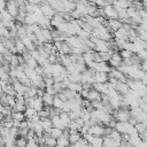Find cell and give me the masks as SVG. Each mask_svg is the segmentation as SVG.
<instances>
[{
	"label": "cell",
	"instance_id": "6da1fadb",
	"mask_svg": "<svg viewBox=\"0 0 147 147\" xmlns=\"http://www.w3.org/2000/svg\"><path fill=\"white\" fill-rule=\"evenodd\" d=\"M87 68H91L94 72H106V74H109L111 67L107 63V62H92L90 64V67Z\"/></svg>",
	"mask_w": 147,
	"mask_h": 147
},
{
	"label": "cell",
	"instance_id": "7a4b0ae2",
	"mask_svg": "<svg viewBox=\"0 0 147 147\" xmlns=\"http://www.w3.org/2000/svg\"><path fill=\"white\" fill-rule=\"evenodd\" d=\"M6 10L7 13L15 20L16 16L18 15V11H20V6L17 5L16 1H7V5H6Z\"/></svg>",
	"mask_w": 147,
	"mask_h": 147
},
{
	"label": "cell",
	"instance_id": "3957f363",
	"mask_svg": "<svg viewBox=\"0 0 147 147\" xmlns=\"http://www.w3.org/2000/svg\"><path fill=\"white\" fill-rule=\"evenodd\" d=\"M103 9V14H105V17L107 20H111V18H118L117 16V11L115 9V7L113 5H106L105 7H102Z\"/></svg>",
	"mask_w": 147,
	"mask_h": 147
},
{
	"label": "cell",
	"instance_id": "277c9868",
	"mask_svg": "<svg viewBox=\"0 0 147 147\" xmlns=\"http://www.w3.org/2000/svg\"><path fill=\"white\" fill-rule=\"evenodd\" d=\"M88 133L94 136V137H103L105 136V126L103 124H95L90 126Z\"/></svg>",
	"mask_w": 147,
	"mask_h": 147
},
{
	"label": "cell",
	"instance_id": "5b68a950",
	"mask_svg": "<svg viewBox=\"0 0 147 147\" xmlns=\"http://www.w3.org/2000/svg\"><path fill=\"white\" fill-rule=\"evenodd\" d=\"M122 57L119 55V52H113L111 56H110V60L108 62V64L111 67V68H118L119 65H122Z\"/></svg>",
	"mask_w": 147,
	"mask_h": 147
},
{
	"label": "cell",
	"instance_id": "8992f818",
	"mask_svg": "<svg viewBox=\"0 0 147 147\" xmlns=\"http://www.w3.org/2000/svg\"><path fill=\"white\" fill-rule=\"evenodd\" d=\"M64 70H65V68H64L62 64H60V63L51 64V71H52V76H53V77L60 76Z\"/></svg>",
	"mask_w": 147,
	"mask_h": 147
},
{
	"label": "cell",
	"instance_id": "52a82bcc",
	"mask_svg": "<svg viewBox=\"0 0 147 147\" xmlns=\"http://www.w3.org/2000/svg\"><path fill=\"white\" fill-rule=\"evenodd\" d=\"M93 79H94V83H107L109 79V76L106 72H94Z\"/></svg>",
	"mask_w": 147,
	"mask_h": 147
},
{
	"label": "cell",
	"instance_id": "ba28073f",
	"mask_svg": "<svg viewBox=\"0 0 147 147\" xmlns=\"http://www.w3.org/2000/svg\"><path fill=\"white\" fill-rule=\"evenodd\" d=\"M13 87H14V90H15V92H16V95H24L25 94V92H26V86H24V85H22L18 80H16V82H14L13 84Z\"/></svg>",
	"mask_w": 147,
	"mask_h": 147
},
{
	"label": "cell",
	"instance_id": "9c48e42d",
	"mask_svg": "<svg viewBox=\"0 0 147 147\" xmlns=\"http://www.w3.org/2000/svg\"><path fill=\"white\" fill-rule=\"evenodd\" d=\"M102 146L103 147H119L121 146V142L113 140L108 136H103V144H102Z\"/></svg>",
	"mask_w": 147,
	"mask_h": 147
},
{
	"label": "cell",
	"instance_id": "30bf717a",
	"mask_svg": "<svg viewBox=\"0 0 147 147\" xmlns=\"http://www.w3.org/2000/svg\"><path fill=\"white\" fill-rule=\"evenodd\" d=\"M115 90H116L119 94H122L123 96H124V95H126V94H129V93H130V91H131V90H130V87L127 86V84H126V83H122V82H119V83H118V85L116 86V88H115Z\"/></svg>",
	"mask_w": 147,
	"mask_h": 147
},
{
	"label": "cell",
	"instance_id": "8fae6325",
	"mask_svg": "<svg viewBox=\"0 0 147 147\" xmlns=\"http://www.w3.org/2000/svg\"><path fill=\"white\" fill-rule=\"evenodd\" d=\"M40 125H41V127H42V130H44L45 133H49L51 130H52V127H53L51 118H41L40 119Z\"/></svg>",
	"mask_w": 147,
	"mask_h": 147
},
{
	"label": "cell",
	"instance_id": "7c38bea8",
	"mask_svg": "<svg viewBox=\"0 0 147 147\" xmlns=\"http://www.w3.org/2000/svg\"><path fill=\"white\" fill-rule=\"evenodd\" d=\"M86 99H88L91 102H93V101H101V93H99L94 88H91L88 91V94H87Z\"/></svg>",
	"mask_w": 147,
	"mask_h": 147
},
{
	"label": "cell",
	"instance_id": "4fadbf2b",
	"mask_svg": "<svg viewBox=\"0 0 147 147\" xmlns=\"http://www.w3.org/2000/svg\"><path fill=\"white\" fill-rule=\"evenodd\" d=\"M60 121H61V124L63 125L64 129H68V126H69V124L71 122V119L69 118L68 113H65V111H61V114H60Z\"/></svg>",
	"mask_w": 147,
	"mask_h": 147
},
{
	"label": "cell",
	"instance_id": "5bb4252c",
	"mask_svg": "<svg viewBox=\"0 0 147 147\" xmlns=\"http://www.w3.org/2000/svg\"><path fill=\"white\" fill-rule=\"evenodd\" d=\"M62 6H63V9L65 13H71L72 10L76 9V3L75 2H71V1H68V0H62Z\"/></svg>",
	"mask_w": 147,
	"mask_h": 147
},
{
	"label": "cell",
	"instance_id": "9a60e30c",
	"mask_svg": "<svg viewBox=\"0 0 147 147\" xmlns=\"http://www.w3.org/2000/svg\"><path fill=\"white\" fill-rule=\"evenodd\" d=\"M93 53H94V51H90V52H84V53L82 54L83 60H84V62H85V64H86L87 67H90V64H91L92 62H94V61H93Z\"/></svg>",
	"mask_w": 147,
	"mask_h": 147
},
{
	"label": "cell",
	"instance_id": "2e32d148",
	"mask_svg": "<svg viewBox=\"0 0 147 147\" xmlns=\"http://www.w3.org/2000/svg\"><path fill=\"white\" fill-rule=\"evenodd\" d=\"M42 99V102H44V107H52L53 106V100H54V96L48 94L47 92L44 93V95L41 96Z\"/></svg>",
	"mask_w": 147,
	"mask_h": 147
},
{
	"label": "cell",
	"instance_id": "e0dca14e",
	"mask_svg": "<svg viewBox=\"0 0 147 147\" xmlns=\"http://www.w3.org/2000/svg\"><path fill=\"white\" fill-rule=\"evenodd\" d=\"M57 53L59 54H62V55H69V54H71V47L65 41H62L61 42V47L57 51Z\"/></svg>",
	"mask_w": 147,
	"mask_h": 147
},
{
	"label": "cell",
	"instance_id": "ac0fdd59",
	"mask_svg": "<svg viewBox=\"0 0 147 147\" xmlns=\"http://www.w3.org/2000/svg\"><path fill=\"white\" fill-rule=\"evenodd\" d=\"M32 108L36 110V111H39L44 108V102H42V99L39 98V96H34L33 98V103H32Z\"/></svg>",
	"mask_w": 147,
	"mask_h": 147
},
{
	"label": "cell",
	"instance_id": "d6986e66",
	"mask_svg": "<svg viewBox=\"0 0 147 147\" xmlns=\"http://www.w3.org/2000/svg\"><path fill=\"white\" fill-rule=\"evenodd\" d=\"M22 40V42L24 44V46H25V48H26V51H29V52H31V51H34L36 49V45L30 40V38L26 36V37H24L23 39H21Z\"/></svg>",
	"mask_w": 147,
	"mask_h": 147
},
{
	"label": "cell",
	"instance_id": "ffe728a7",
	"mask_svg": "<svg viewBox=\"0 0 147 147\" xmlns=\"http://www.w3.org/2000/svg\"><path fill=\"white\" fill-rule=\"evenodd\" d=\"M67 88L70 90V91L76 92V93H79V92L83 90V85H82V83H74V82H70V83L68 84V87H67Z\"/></svg>",
	"mask_w": 147,
	"mask_h": 147
},
{
	"label": "cell",
	"instance_id": "44dd1931",
	"mask_svg": "<svg viewBox=\"0 0 147 147\" xmlns=\"http://www.w3.org/2000/svg\"><path fill=\"white\" fill-rule=\"evenodd\" d=\"M69 132H70V134H69V142L70 144H75V142H77L80 138H82V134L78 132V131H70L69 130Z\"/></svg>",
	"mask_w": 147,
	"mask_h": 147
},
{
	"label": "cell",
	"instance_id": "7402d4cb",
	"mask_svg": "<svg viewBox=\"0 0 147 147\" xmlns=\"http://www.w3.org/2000/svg\"><path fill=\"white\" fill-rule=\"evenodd\" d=\"M14 41H15V47H16V49H17V54H22L23 52L26 51V48H25V46H24V44L22 42L21 39L16 38Z\"/></svg>",
	"mask_w": 147,
	"mask_h": 147
},
{
	"label": "cell",
	"instance_id": "603a6c76",
	"mask_svg": "<svg viewBox=\"0 0 147 147\" xmlns=\"http://www.w3.org/2000/svg\"><path fill=\"white\" fill-rule=\"evenodd\" d=\"M68 79L74 83H82V74L80 72H74L68 76Z\"/></svg>",
	"mask_w": 147,
	"mask_h": 147
},
{
	"label": "cell",
	"instance_id": "cb8c5ba5",
	"mask_svg": "<svg viewBox=\"0 0 147 147\" xmlns=\"http://www.w3.org/2000/svg\"><path fill=\"white\" fill-rule=\"evenodd\" d=\"M76 10L82 15V16H85L87 15V10H86V5L83 3V2H78L76 3Z\"/></svg>",
	"mask_w": 147,
	"mask_h": 147
},
{
	"label": "cell",
	"instance_id": "d4e9b609",
	"mask_svg": "<svg viewBox=\"0 0 147 147\" xmlns=\"http://www.w3.org/2000/svg\"><path fill=\"white\" fill-rule=\"evenodd\" d=\"M11 118H13V121L22 122V121L25 119V116H24V113H21V111H13V113H11Z\"/></svg>",
	"mask_w": 147,
	"mask_h": 147
},
{
	"label": "cell",
	"instance_id": "484cf974",
	"mask_svg": "<svg viewBox=\"0 0 147 147\" xmlns=\"http://www.w3.org/2000/svg\"><path fill=\"white\" fill-rule=\"evenodd\" d=\"M51 121H52V125H53V127H59V129H61V130H64V127H63V125L61 124V121H60V115H59V116H54V117H52Z\"/></svg>",
	"mask_w": 147,
	"mask_h": 147
},
{
	"label": "cell",
	"instance_id": "4316f807",
	"mask_svg": "<svg viewBox=\"0 0 147 147\" xmlns=\"http://www.w3.org/2000/svg\"><path fill=\"white\" fill-rule=\"evenodd\" d=\"M63 106H64V102H63V101H62L57 95H55V96H54V100H53V107L62 110Z\"/></svg>",
	"mask_w": 147,
	"mask_h": 147
},
{
	"label": "cell",
	"instance_id": "83f0119b",
	"mask_svg": "<svg viewBox=\"0 0 147 147\" xmlns=\"http://www.w3.org/2000/svg\"><path fill=\"white\" fill-rule=\"evenodd\" d=\"M108 137H110V138H111L113 140H115V141H119V142L122 141V138H121V137H122V134H121L118 131H116L115 129H113V130H111V132L109 133V136H108Z\"/></svg>",
	"mask_w": 147,
	"mask_h": 147
},
{
	"label": "cell",
	"instance_id": "f1b7e54d",
	"mask_svg": "<svg viewBox=\"0 0 147 147\" xmlns=\"http://www.w3.org/2000/svg\"><path fill=\"white\" fill-rule=\"evenodd\" d=\"M69 145H70V142H69L68 138H65L63 136L57 138V146H60V147H69Z\"/></svg>",
	"mask_w": 147,
	"mask_h": 147
},
{
	"label": "cell",
	"instance_id": "f546056e",
	"mask_svg": "<svg viewBox=\"0 0 147 147\" xmlns=\"http://www.w3.org/2000/svg\"><path fill=\"white\" fill-rule=\"evenodd\" d=\"M119 55H121L122 60H130L132 57L133 53L130 52V51H127V49H121L119 51Z\"/></svg>",
	"mask_w": 147,
	"mask_h": 147
},
{
	"label": "cell",
	"instance_id": "4dcf8cb0",
	"mask_svg": "<svg viewBox=\"0 0 147 147\" xmlns=\"http://www.w3.org/2000/svg\"><path fill=\"white\" fill-rule=\"evenodd\" d=\"M134 129H136V131H137L138 134H141V133L147 129V123H140V122H138V123L134 125Z\"/></svg>",
	"mask_w": 147,
	"mask_h": 147
},
{
	"label": "cell",
	"instance_id": "1f68e13d",
	"mask_svg": "<svg viewBox=\"0 0 147 147\" xmlns=\"http://www.w3.org/2000/svg\"><path fill=\"white\" fill-rule=\"evenodd\" d=\"M37 114H38V116L40 117V119H41V118H49V110H48V107H44L41 110L37 111Z\"/></svg>",
	"mask_w": 147,
	"mask_h": 147
},
{
	"label": "cell",
	"instance_id": "d6a6232c",
	"mask_svg": "<svg viewBox=\"0 0 147 147\" xmlns=\"http://www.w3.org/2000/svg\"><path fill=\"white\" fill-rule=\"evenodd\" d=\"M37 114V111L33 109V108H31V107H26V109H25V111H24V116H25V119H30L32 116H34Z\"/></svg>",
	"mask_w": 147,
	"mask_h": 147
},
{
	"label": "cell",
	"instance_id": "836d02e7",
	"mask_svg": "<svg viewBox=\"0 0 147 147\" xmlns=\"http://www.w3.org/2000/svg\"><path fill=\"white\" fill-rule=\"evenodd\" d=\"M26 142H28L26 138H23V137H17L15 139V146H17V147H25Z\"/></svg>",
	"mask_w": 147,
	"mask_h": 147
},
{
	"label": "cell",
	"instance_id": "e575fe53",
	"mask_svg": "<svg viewBox=\"0 0 147 147\" xmlns=\"http://www.w3.org/2000/svg\"><path fill=\"white\" fill-rule=\"evenodd\" d=\"M62 131L63 130H61V129H59V127H52V130H51V136L53 137V138H55V139H57V138H60L61 137V134H62Z\"/></svg>",
	"mask_w": 147,
	"mask_h": 147
},
{
	"label": "cell",
	"instance_id": "d590c367",
	"mask_svg": "<svg viewBox=\"0 0 147 147\" xmlns=\"http://www.w3.org/2000/svg\"><path fill=\"white\" fill-rule=\"evenodd\" d=\"M87 144H88V142H87V141L82 137L77 142H75V144H70V145H69V147H85Z\"/></svg>",
	"mask_w": 147,
	"mask_h": 147
},
{
	"label": "cell",
	"instance_id": "8d00e7d4",
	"mask_svg": "<svg viewBox=\"0 0 147 147\" xmlns=\"http://www.w3.org/2000/svg\"><path fill=\"white\" fill-rule=\"evenodd\" d=\"M103 144V137H94L93 141H92V146L93 147H101Z\"/></svg>",
	"mask_w": 147,
	"mask_h": 147
},
{
	"label": "cell",
	"instance_id": "74e56055",
	"mask_svg": "<svg viewBox=\"0 0 147 147\" xmlns=\"http://www.w3.org/2000/svg\"><path fill=\"white\" fill-rule=\"evenodd\" d=\"M126 14H127V17H129V18H132V17L139 15V14H138V10H137L134 7H132V6L126 9Z\"/></svg>",
	"mask_w": 147,
	"mask_h": 147
},
{
	"label": "cell",
	"instance_id": "f35d334b",
	"mask_svg": "<svg viewBox=\"0 0 147 147\" xmlns=\"http://www.w3.org/2000/svg\"><path fill=\"white\" fill-rule=\"evenodd\" d=\"M26 109V106L24 103H20V102H16L15 103V107L11 109L13 111H21V113H24Z\"/></svg>",
	"mask_w": 147,
	"mask_h": 147
},
{
	"label": "cell",
	"instance_id": "ab89813d",
	"mask_svg": "<svg viewBox=\"0 0 147 147\" xmlns=\"http://www.w3.org/2000/svg\"><path fill=\"white\" fill-rule=\"evenodd\" d=\"M15 103H16L15 96H13V95H7V106L13 109V108L15 107Z\"/></svg>",
	"mask_w": 147,
	"mask_h": 147
},
{
	"label": "cell",
	"instance_id": "60d3db41",
	"mask_svg": "<svg viewBox=\"0 0 147 147\" xmlns=\"http://www.w3.org/2000/svg\"><path fill=\"white\" fill-rule=\"evenodd\" d=\"M77 36H78L82 40H85V39L91 38V33H88V32H86V31H84V30H80V31L77 33Z\"/></svg>",
	"mask_w": 147,
	"mask_h": 147
},
{
	"label": "cell",
	"instance_id": "b9f144b4",
	"mask_svg": "<svg viewBox=\"0 0 147 147\" xmlns=\"http://www.w3.org/2000/svg\"><path fill=\"white\" fill-rule=\"evenodd\" d=\"M42 78H44V83H45L46 87L53 86V84H54V78H53L52 76H46V77H42Z\"/></svg>",
	"mask_w": 147,
	"mask_h": 147
},
{
	"label": "cell",
	"instance_id": "7bdbcfd3",
	"mask_svg": "<svg viewBox=\"0 0 147 147\" xmlns=\"http://www.w3.org/2000/svg\"><path fill=\"white\" fill-rule=\"evenodd\" d=\"M0 15H1L2 21H14V18H13L8 13H7V10H6V9H5L3 11H1V13H0ZM2 21H1V22H2Z\"/></svg>",
	"mask_w": 147,
	"mask_h": 147
},
{
	"label": "cell",
	"instance_id": "ee69618b",
	"mask_svg": "<svg viewBox=\"0 0 147 147\" xmlns=\"http://www.w3.org/2000/svg\"><path fill=\"white\" fill-rule=\"evenodd\" d=\"M26 65L29 67V68H32V69H34L37 65H38V62H37V60H34V59H32V57H30L26 62Z\"/></svg>",
	"mask_w": 147,
	"mask_h": 147
},
{
	"label": "cell",
	"instance_id": "f6af8a7d",
	"mask_svg": "<svg viewBox=\"0 0 147 147\" xmlns=\"http://www.w3.org/2000/svg\"><path fill=\"white\" fill-rule=\"evenodd\" d=\"M0 136H1L2 138L8 137V136H9V129H7V127L0 125Z\"/></svg>",
	"mask_w": 147,
	"mask_h": 147
},
{
	"label": "cell",
	"instance_id": "bcb514c9",
	"mask_svg": "<svg viewBox=\"0 0 147 147\" xmlns=\"http://www.w3.org/2000/svg\"><path fill=\"white\" fill-rule=\"evenodd\" d=\"M45 92H47L48 94H51V95H53V96L57 95V92L55 91V88H54L53 86H48V87H46V88H45Z\"/></svg>",
	"mask_w": 147,
	"mask_h": 147
},
{
	"label": "cell",
	"instance_id": "7dc6e473",
	"mask_svg": "<svg viewBox=\"0 0 147 147\" xmlns=\"http://www.w3.org/2000/svg\"><path fill=\"white\" fill-rule=\"evenodd\" d=\"M137 55L140 57V60H141V61H144V60H147V51H146V49H142V51H140V52H139Z\"/></svg>",
	"mask_w": 147,
	"mask_h": 147
},
{
	"label": "cell",
	"instance_id": "c3c4849f",
	"mask_svg": "<svg viewBox=\"0 0 147 147\" xmlns=\"http://www.w3.org/2000/svg\"><path fill=\"white\" fill-rule=\"evenodd\" d=\"M25 147H39V145H38V142L36 141V139H31V140H28Z\"/></svg>",
	"mask_w": 147,
	"mask_h": 147
},
{
	"label": "cell",
	"instance_id": "681fc988",
	"mask_svg": "<svg viewBox=\"0 0 147 147\" xmlns=\"http://www.w3.org/2000/svg\"><path fill=\"white\" fill-rule=\"evenodd\" d=\"M29 130H30V129H18V137L25 138L26 134H28V132H29Z\"/></svg>",
	"mask_w": 147,
	"mask_h": 147
},
{
	"label": "cell",
	"instance_id": "f907efd6",
	"mask_svg": "<svg viewBox=\"0 0 147 147\" xmlns=\"http://www.w3.org/2000/svg\"><path fill=\"white\" fill-rule=\"evenodd\" d=\"M30 54H31V57L34 59V60H37V61H38V59L40 57V54H39V52L37 51V48H36L34 51H31Z\"/></svg>",
	"mask_w": 147,
	"mask_h": 147
},
{
	"label": "cell",
	"instance_id": "816d5d0a",
	"mask_svg": "<svg viewBox=\"0 0 147 147\" xmlns=\"http://www.w3.org/2000/svg\"><path fill=\"white\" fill-rule=\"evenodd\" d=\"M34 71H36V74L37 75H39V76H42L44 77V69H42V67L41 65H37L36 68H34Z\"/></svg>",
	"mask_w": 147,
	"mask_h": 147
},
{
	"label": "cell",
	"instance_id": "f5cc1de1",
	"mask_svg": "<svg viewBox=\"0 0 147 147\" xmlns=\"http://www.w3.org/2000/svg\"><path fill=\"white\" fill-rule=\"evenodd\" d=\"M83 138H84L88 144H92V141H93V139H94V136H92V134H90V133H86V134L83 136Z\"/></svg>",
	"mask_w": 147,
	"mask_h": 147
},
{
	"label": "cell",
	"instance_id": "db71d44e",
	"mask_svg": "<svg viewBox=\"0 0 147 147\" xmlns=\"http://www.w3.org/2000/svg\"><path fill=\"white\" fill-rule=\"evenodd\" d=\"M34 137H36V133H34V131L33 130H29V132H28V134H26V140H31V139H34Z\"/></svg>",
	"mask_w": 147,
	"mask_h": 147
},
{
	"label": "cell",
	"instance_id": "11a10c76",
	"mask_svg": "<svg viewBox=\"0 0 147 147\" xmlns=\"http://www.w3.org/2000/svg\"><path fill=\"white\" fill-rule=\"evenodd\" d=\"M140 69H141L144 72H147V60L141 61V63H140Z\"/></svg>",
	"mask_w": 147,
	"mask_h": 147
},
{
	"label": "cell",
	"instance_id": "9f6ffc18",
	"mask_svg": "<svg viewBox=\"0 0 147 147\" xmlns=\"http://www.w3.org/2000/svg\"><path fill=\"white\" fill-rule=\"evenodd\" d=\"M6 5H7V0H0V13L6 9Z\"/></svg>",
	"mask_w": 147,
	"mask_h": 147
},
{
	"label": "cell",
	"instance_id": "6f0895ef",
	"mask_svg": "<svg viewBox=\"0 0 147 147\" xmlns=\"http://www.w3.org/2000/svg\"><path fill=\"white\" fill-rule=\"evenodd\" d=\"M3 107H5V106H3V105H2L1 102H0V113H1L2 110H3Z\"/></svg>",
	"mask_w": 147,
	"mask_h": 147
},
{
	"label": "cell",
	"instance_id": "680465c9",
	"mask_svg": "<svg viewBox=\"0 0 147 147\" xmlns=\"http://www.w3.org/2000/svg\"><path fill=\"white\" fill-rule=\"evenodd\" d=\"M3 119V115H2V113H0V122Z\"/></svg>",
	"mask_w": 147,
	"mask_h": 147
},
{
	"label": "cell",
	"instance_id": "91938a15",
	"mask_svg": "<svg viewBox=\"0 0 147 147\" xmlns=\"http://www.w3.org/2000/svg\"><path fill=\"white\" fill-rule=\"evenodd\" d=\"M1 85H2V80L0 79V87H1Z\"/></svg>",
	"mask_w": 147,
	"mask_h": 147
},
{
	"label": "cell",
	"instance_id": "94428289",
	"mask_svg": "<svg viewBox=\"0 0 147 147\" xmlns=\"http://www.w3.org/2000/svg\"><path fill=\"white\" fill-rule=\"evenodd\" d=\"M41 1H45V2H48L49 0H41Z\"/></svg>",
	"mask_w": 147,
	"mask_h": 147
},
{
	"label": "cell",
	"instance_id": "6125c7cd",
	"mask_svg": "<svg viewBox=\"0 0 147 147\" xmlns=\"http://www.w3.org/2000/svg\"><path fill=\"white\" fill-rule=\"evenodd\" d=\"M1 147H8V146H6V145H2V146H1Z\"/></svg>",
	"mask_w": 147,
	"mask_h": 147
},
{
	"label": "cell",
	"instance_id": "be15d7a7",
	"mask_svg": "<svg viewBox=\"0 0 147 147\" xmlns=\"http://www.w3.org/2000/svg\"><path fill=\"white\" fill-rule=\"evenodd\" d=\"M7 1H16V0H7Z\"/></svg>",
	"mask_w": 147,
	"mask_h": 147
},
{
	"label": "cell",
	"instance_id": "e7e4bbea",
	"mask_svg": "<svg viewBox=\"0 0 147 147\" xmlns=\"http://www.w3.org/2000/svg\"><path fill=\"white\" fill-rule=\"evenodd\" d=\"M55 147H60V146H57V145H56V146H55Z\"/></svg>",
	"mask_w": 147,
	"mask_h": 147
}]
</instances>
